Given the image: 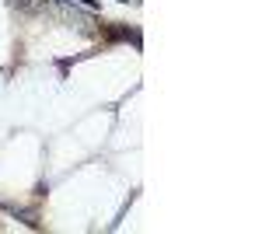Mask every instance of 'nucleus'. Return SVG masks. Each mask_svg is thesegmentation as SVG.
<instances>
[{"label": "nucleus", "instance_id": "f03ea898", "mask_svg": "<svg viewBox=\"0 0 262 234\" xmlns=\"http://www.w3.org/2000/svg\"><path fill=\"white\" fill-rule=\"evenodd\" d=\"M67 4H84V7H91V11H98V0H67Z\"/></svg>", "mask_w": 262, "mask_h": 234}, {"label": "nucleus", "instance_id": "7ed1b4c3", "mask_svg": "<svg viewBox=\"0 0 262 234\" xmlns=\"http://www.w3.org/2000/svg\"><path fill=\"white\" fill-rule=\"evenodd\" d=\"M119 4H129V0H119Z\"/></svg>", "mask_w": 262, "mask_h": 234}, {"label": "nucleus", "instance_id": "f257e3e1", "mask_svg": "<svg viewBox=\"0 0 262 234\" xmlns=\"http://www.w3.org/2000/svg\"><path fill=\"white\" fill-rule=\"evenodd\" d=\"M42 4H49V0H11V7H18V11H28V14H32V11H39Z\"/></svg>", "mask_w": 262, "mask_h": 234}]
</instances>
